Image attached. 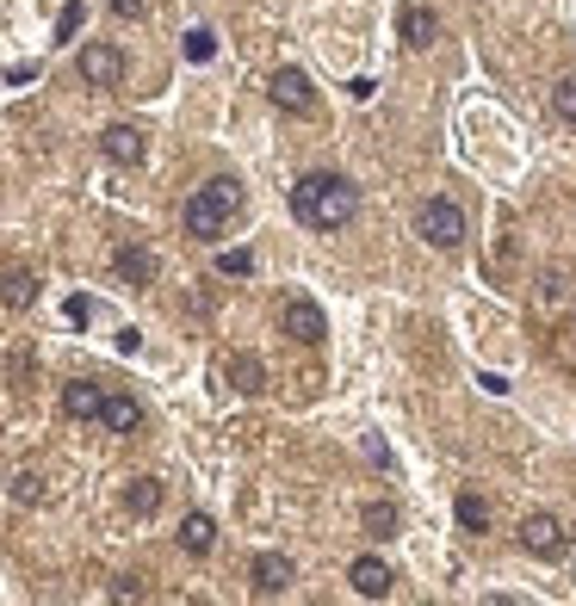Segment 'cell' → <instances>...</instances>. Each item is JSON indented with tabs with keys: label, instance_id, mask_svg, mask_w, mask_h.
<instances>
[{
	"label": "cell",
	"instance_id": "obj_1",
	"mask_svg": "<svg viewBox=\"0 0 576 606\" xmlns=\"http://www.w3.org/2000/svg\"><path fill=\"white\" fill-rule=\"evenodd\" d=\"M291 217L316 235H335L360 217V186L347 180V173H304L298 186H291Z\"/></svg>",
	"mask_w": 576,
	"mask_h": 606
},
{
	"label": "cell",
	"instance_id": "obj_2",
	"mask_svg": "<svg viewBox=\"0 0 576 606\" xmlns=\"http://www.w3.org/2000/svg\"><path fill=\"white\" fill-rule=\"evenodd\" d=\"M236 210H242V180L217 173V180H205V186L192 192L187 205H180V223H187L192 242H217V235L230 229Z\"/></svg>",
	"mask_w": 576,
	"mask_h": 606
},
{
	"label": "cell",
	"instance_id": "obj_3",
	"mask_svg": "<svg viewBox=\"0 0 576 606\" xmlns=\"http://www.w3.org/2000/svg\"><path fill=\"white\" fill-rule=\"evenodd\" d=\"M416 235H422L428 247L453 254V247H459L465 235H471V229H465V210L453 205V198H428V205L416 210Z\"/></svg>",
	"mask_w": 576,
	"mask_h": 606
},
{
	"label": "cell",
	"instance_id": "obj_4",
	"mask_svg": "<svg viewBox=\"0 0 576 606\" xmlns=\"http://www.w3.org/2000/svg\"><path fill=\"white\" fill-rule=\"evenodd\" d=\"M520 550H527V557H539V563H557V557H564V550H571V532H564V520H557V513H527V520H520Z\"/></svg>",
	"mask_w": 576,
	"mask_h": 606
},
{
	"label": "cell",
	"instance_id": "obj_5",
	"mask_svg": "<svg viewBox=\"0 0 576 606\" xmlns=\"http://www.w3.org/2000/svg\"><path fill=\"white\" fill-rule=\"evenodd\" d=\"M267 99L286 118H310V112H316V87H310L304 69H273V75H267Z\"/></svg>",
	"mask_w": 576,
	"mask_h": 606
},
{
	"label": "cell",
	"instance_id": "obj_6",
	"mask_svg": "<svg viewBox=\"0 0 576 606\" xmlns=\"http://www.w3.org/2000/svg\"><path fill=\"white\" fill-rule=\"evenodd\" d=\"M279 328H286L298 347H323V341H328L323 303H310V298H286V303H279Z\"/></svg>",
	"mask_w": 576,
	"mask_h": 606
},
{
	"label": "cell",
	"instance_id": "obj_7",
	"mask_svg": "<svg viewBox=\"0 0 576 606\" xmlns=\"http://www.w3.org/2000/svg\"><path fill=\"white\" fill-rule=\"evenodd\" d=\"M81 81L87 87H118L124 81V50L118 44H81Z\"/></svg>",
	"mask_w": 576,
	"mask_h": 606
},
{
	"label": "cell",
	"instance_id": "obj_8",
	"mask_svg": "<svg viewBox=\"0 0 576 606\" xmlns=\"http://www.w3.org/2000/svg\"><path fill=\"white\" fill-rule=\"evenodd\" d=\"M249 582H254V594H261V601H273V594H286V587L298 582V563H291V557H279V550H261V557H254V569H249Z\"/></svg>",
	"mask_w": 576,
	"mask_h": 606
},
{
	"label": "cell",
	"instance_id": "obj_9",
	"mask_svg": "<svg viewBox=\"0 0 576 606\" xmlns=\"http://www.w3.org/2000/svg\"><path fill=\"white\" fill-rule=\"evenodd\" d=\"M347 582H353V594H360V601H384L397 575H391V563H384V557H353Z\"/></svg>",
	"mask_w": 576,
	"mask_h": 606
},
{
	"label": "cell",
	"instance_id": "obj_10",
	"mask_svg": "<svg viewBox=\"0 0 576 606\" xmlns=\"http://www.w3.org/2000/svg\"><path fill=\"white\" fill-rule=\"evenodd\" d=\"M99 149H106V161H118V168H136V161L149 155V143H143L136 124H112V131L99 136Z\"/></svg>",
	"mask_w": 576,
	"mask_h": 606
},
{
	"label": "cell",
	"instance_id": "obj_11",
	"mask_svg": "<svg viewBox=\"0 0 576 606\" xmlns=\"http://www.w3.org/2000/svg\"><path fill=\"white\" fill-rule=\"evenodd\" d=\"M94 421H106L112 434H136V427H143V402H136V397H118V390H106V397H99V415H94Z\"/></svg>",
	"mask_w": 576,
	"mask_h": 606
},
{
	"label": "cell",
	"instance_id": "obj_12",
	"mask_svg": "<svg viewBox=\"0 0 576 606\" xmlns=\"http://www.w3.org/2000/svg\"><path fill=\"white\" fill-rule=\"evenodd\" d=\"M224 378H230V390H242V397H261V390H267V365L254 360V353H230V360H224Z\"/></svg>",
	"mask_w": 576,
	"mask_h": 606
},
{
	"label": "cell",
	"instance_id": "obj_13",
	"mask_svg": "<svg viewBox=\"0 0 576 606\" xmlns=\"http://www.w3.org/2000/svg\"><path fill=\"white\" fill-rule=\"evenodd\" d=\"M0 303H7V310H32V303H38V272L7 266V272H0Z\"/></svg>",
	"mask_w": 576,
	"mask_h": 606
},
{
	"label": "cell",
	"instance_id": "obj_14",
	"mask_svg": "<svg viewBox=\"0 0 576 606\" xmlns=\"http://www.w3.org/2000/svg\"><path fill=\"white\" fill-rule=\"evenodd\" d=\"M112 272H118V279H124V284H155V254H149V247H118V254H112Z\"/></svg>",
	"mask_w": 576,
	"mask_h": 606
},
{
	"label": "cell",
	"instance_id": "obj_15",
	"mask_svg": "<svg viewBox=\"0 0 576 606\" xmlns=\"http://www.w3.org/2000/svg\"><path fill=\"white\" fill-rule=\"evenodd\" d=\"M212 545H217V520L212 513H187L180 520V550L187 557H212Z\"/></svg>",
	"mask_w": 576,
	"mask_h": 606
},
{
	"label": "cell",
	"instance_id": "obj_16",
	"mask_svg": "<svg viewBox=\"0 0 576 606\" xmlns=\"http://www.w3.org/2000/svg\"><path fill=\"white\" fill-rule=\"evenodd\" d=\"M99 397H106V390H99V384H87V378L62 384V415H69V421H94V415H99Z\"/></svg>",
	"mask_w": 576,
	"mask_h": 606
},
{
	"label": "cell",
	"instance_id": "obj_17",
	"mask_svg": "<svg viewBox=\"0 0 576 606\" xmlns=\"http://www.w3.org/2000/svg\"><path fill=\"white\" fill-rule=\"evenodd\" d=\"M161 476H131V489H124V508L136 513V520H149V513H161Z\"/></svg>",
	"mask_w": 576,
	"mask_h": 606
},
{
	"label": "cell",
	"instance_id": "obj_18",
	"mask_svg": "<svg viewBox=\"0 0 576 606\" xmlns=\"http://www.w3.org/2000/svg\"><path fill=\"white\" fill-rule=\"evenodd\" d=\"M404 44L409 50H428V44H434V32H441V25H434V13H428V7H416V0H404Z\"/></svg>",
	"mask_w": 576,
	"mask_h": 606
},
{
	"label": "cell",
	"instance_id": "obj_19",
	"mask_svg": "<svg viewBox=\"0 0 576 606\" xmlns=\"http://www.w3.org/2000/svg\"><path fill=\"white\" fill-rule=\"evenodd\" d=\"M453 508H459V526H465V532H490V508H483L478 495H459Z\"/></svg>",
	"mask_w": 576,
	"mask_h": 606
},
{
	"label": "cell",
	"instance_id": "obj_20",
	"mask_svg": "<svg viewBox=\"0 0 576 606\" xmlns=\"http://www.w3.org/2000/svg\"><path fill=\"white\" fill-rule=\"evenodd\" d=\"M365 532H379V538H397V508H391V501H372V508H365Z\"/></svg>",
	"mask_w": 576,
	"mask_h": 606
},
{
	"label": "cell",
	"instance_id": "obj_21",
	"mask_svg": "<svg viewBox=\"0 0 576 606\" xmlns=\"http://www.w3.org/2000/svg\"><path fill=\"white\" fill-rule=\"evenodd\" d=\"M212 57H217V32L192 25V32H187V62H212Z\"/></svg>",
	"mask_w": 576,
	"mask_h": 606
},
{
	"label": "cell",
	"instance_id": "obj_22",
	"mask_svg": "<svg viewBox=\"0 0 576 606\" xmlns=\"http://www.w3.org/2000/svg\"><path fill=\"white\" fill-rule=\"evenodd\" d=\"M217 272H224V279H249L254 254H249V247H230V254H217Z\"/></svg>",
	"mask_w": 576,
	"mask_h": 606
},
{
	"label": "cell",
	"instance_id": "obj_23",
	"mask_svg": "<svg viewBox=\"0 0 576 606\" xmlns=\"http://www.w3.org/2000/svg\"><path fill=\"white\" fill-rule=\"evenodd\" d=\"M552 112L564 118V124H576V75H564V81L552 87Z\"/></svg>",
	"mask_w": 576,
	"mask_h": 606
},
{
	"label": "cell",
	"instance_id": "obj_24",
	"mask_svg": "<svg viewBox=\"0 0 576 606\" xmlns=\"http://www.w3.org/2000/svg\"><path fill=\"white\" fill-rule=\"evenodd\" d=\"M13 501L38 508V501H44V476H38V471H20V476H13Z\"/></svg>",
	"mask_w": 576,
	"mask_h": 606
},
{
	"label": "cell",
	"instance_id": "obj_25",
	"mask_svg": "<svg viewBox=\"0 0 576 606\" xmlns=\"http://www.w3.org/2000/svg\"><path fill=\"white\" fill-rule=\"evenodd\" d=\"M75 32H81V0H69L62 20H57V38H75Z\"/></svg>",
	"mask_w": 576,
	"mask_h": 606
},
{
	"label": "cell",
	"instance_id": "obj_26",
	"mask_svg": "<svg viewBox=\"0 0 576 606\" xmlns=\"http://www.w3.org/2000/svg\"><path fill=\"white\" fill-rule=\"evenodd\" d=\"M106 7H112L118 20H143L149 13V0H106Z\"/></svg>",
	"mask_w": 576,
	"mask_h": 606
},
{
	"label": "cell",
	"instance_id": "obj_27",
	"mask_svg": "<svg viewBox=\"0 0 576 606\" xmlns=\"http://www.w3.org/2000/svg\"><path fill=\"white\" fill-rule=\"evenodd\" d=\"M347 94H353V99H372V94H379V81L360 75V81H347Z\"/></svg>",
	"mask_w": 576,
	"mask_h": 606
}]
</instances>
